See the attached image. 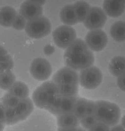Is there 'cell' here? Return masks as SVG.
<instances>
[{
    "instance_id": "cell-13",
    "label": "cell",
    "mask_w": 125,
    "mask_h": 131,
    "mask_svg": "<svg viewBox=\"0 0 125 131\" xmlns=\"http://www.w3.org/2000/svg\"><path fill=\"white\" fill-rule=\"evenodd\" d=\"M34 109L33 102L29 97L20 99L15 111L19 121L26 119Z\"/></svg>"
},
{
    "instance_id": "cell-2",
    "label": "cell",
    "mask_w": 125,
    "mask_h": 131,
    "mask_svg": "<svg viewBox=\"0 0 125 131\" xmlns=\"http://www.w3.org/2000/svg\"><path fill=\"white\" fill-rule=\"evenodd\" d=\"M58 95V86L53 81H46L34 91L33 101L37 107L45 109L51 100Z\"/></svg>"
},
{
    "instance_id": "cell-42",
    "label": "cell",
    "mask_w": 125,
    "mask_h": 131,
    "mask_svg": "<svg viewBox=\"0 0 125 131\" xmlns=\"http://www.w3.org/2000/svg\"><path fill=\"white\" fill-rule=\"evenodd\" d=\"M76 131H85V130H84L83 129H77V130Z\"/></svg>"
},
{
    "instance_id": "cell-9",
    "label": "cell",
    "mask_w": 125,
    "mask_h": 131,
    "mask_svg": "<svg viewBox=\"0 0 125 131\" xmlns=\"http://www.w3.org/2000/svg\"><path fill=\"white\" fill-rule=\"evenodd\" d=\"M85 42L88 49L93 51H101L106 46L108 36L101 29L91 30L85 37Z\"/></svg>"
},
{
    "instance_id": "cell-31",
    "label": "cell",
    "mask_w": 125,
    "mask_h": 131,
    "mask_svg": "<svg viewBox=\"0 0 125 131\" xmlns=\"http://www.w3.org/2000/svg\"><path fill=\"white\" fill-rule=\"evenodd\" d=\"M14 66V62L13 59L0 62V74L11 71Z\"/></svg>"
},
{
    "instance_id": "cell-41",
    "label": "cell",
    "mask_w": 125,
    "mask_h": 131,
    "mask_svg": "<svg viewBox=\"0 0 125 131\" xmlns=\"http://www.w3.org/2000/svg\"><path fill=\"white\" fill-rule=\"evenodd\" d=\"M4 128H5V124L0 122V131H3Z\"/></svg>"
},
{
    "instance_id": "cell-24",
    "label": "cell",
    "mask_w": 125,
    "mask_h": 131,
    "mask_svg": "<svg viewBox=\"0 0 125 131\" xmlns=\"http://www.w3.org/2000/svg\"><path fill=\"white\" fill-rule=\"evenodd\" d=\"M15 82V76L11 71L0 74V88L3 90H8Z\"/></svg>"
},
{
    "instance_id": "cell-5",
    "label": "cell",
    "mask_w": 125,
    "mask_h": 131,
    "mask_svg": "<svg viewBox=\"0 0 125 131\" xmlns=\"http://www.w3.org/2000/svg\"><path fill=\"white\" fill-rule=\"evenodd\" d=\"M95 61L93 52L88 50L83 53L65 56V63L73 70H83L92 66Z\"/></svg>"
},
{
    "instance_id": "cell-34",
    "label": "cell",
    "mask_w": 125,
    "mask_h": 131,
    "mask_svg": "<svg viewBox=\"0 0 125 131\" xmlns=\"http://www.w3.org/2000/svg\"><path fill=\"white\" fill-rule=\"evenodd\" d=\"M95 111V102L88 101L86 106V116H94Z\"/></svg>"
},
{
    "instance_id": "cell-27",
    "label": "cell",
    "mask_w": 125,
    "mask_h": 131,
    "mask_svg": "<svg viewBox=\"0 0 125 131\" xmlns=\"http://www.w3.org/2000/svg\"><path fill=\"white\" fill-rule=\"evenodd\" d=\"M62 97L59 96V94L54 97L51 100L49 103L48 104V106L46 107V111H49L51 113L55 115L59 114V107H60L61 101Z\"/></svg>"
},
{
    "instance_id": "cell-35",
    "label": "cell",
    "mask_w": 125,
    "mask_h": 131,
    "mask_svg": "<svg viewBox=\"0 0 125 131\" xmlns=\"http://www.w3.org/2000/svg\"><path fill=\"white\" fill-rule=\"evenodd\" d=\"M117 84L121 90L125 92V74L118 78Z\"/></svg>"
},
{
    "instance_id": "cell-26",
    "label": "cell",
    "mask_w": 125,
    "mask_h": 131,
    "mask_svg": "<svg viewBox=\"0 0 125 131\" xmlns=\"http://www.w3.org/2000/svg\"><path fill=\"white\" fill-rule=\"evenodd\" d=\"M20 99L18 97L11 94L9 92L5 94L3 97L1 98V102L6 107L15 109V107L18 106Z\"/></svg>"
},
{
    "instance_id": "cell-39",
    "label": "cell",
    "mask_w": 125,
    "mask_h": 131,
    "mask_svg": "<svg viewBox=\"0 0 125 131\" xmlns=\"http://www.w3.org/2000/svg\"><path fill=\"white\" fill-rule=\"evenodd\" d=\"M77 128H60L58 129V131H76Z\"/></svg>"
},
{
    "instance_id": "cell-21",
    "label": "cell",
    "mask_w": 125,
    "mask_h": 131,
    "mask_svg": "<svg viewBox=\"0 0 125 131\" xmlns=\"http://www.w3.org/2000/svg\"><path fill=\"white\" fill-rule=\"evenodd\" d=\"M88 50L89 49L85 41L81 39H76L68 48H66L64 56L83 53Z\"/></svg>"
},
{
    "instance_id": "cell-1",
    "label": "cell",
    "mask_w": 125,
    "mask_h": 131,
    "mask_svg": "<svg viewBox=\"0 0 125 131\" xmlns=\"http://www.w3.org/2000/svg\"><path fill=\"white\" fill-rule=\"evenodd\" d=\"M94 116L99 122L108 126H115L120 121L121 111L116 104L106 101H97L95 102Z\"/></svg>"
},
{
    "instance_id": "cell-33",
    "label": "cell",
    "mask_w": 125,
    "mask_h": 131,
    "mask_svg": "<svg viewBox=\"0 0 125 131\" xmlns=\"http://www.w3.org/2000/svg\"><path fill=\"white\" fill-rule=\"evenodd\" d=\"M12 59V58L5 48L0 45V62H5Z\"/></svg>"
},
{
    "instance_id": "cell-30",
    "label": "cell",
    "mask_w": 125,
    "mask_h": 131,
    "mask_svg": "<svg viewBox=\"0 0 125 131\" xmlns=\"http://www.w3.org/2000/svg\"><path fill=\"white\" fill-rule=\"evenodd\" d=\"M27 23L26 19L24 17L19 14H18L16 16L13 23L12 25V27L17 30H21L25 29Z\"/></svg>"
},
{
    "instance_id": "cell-28",
    "label": "cell",
    "mask_w": 125,
    "mask_h": 131,
    "mask_svg": "<svg viewBox=\"0 0 125 131\" xmlns=\"http://www.w3.org/2000/svg\"><path fill=\"white\" fill-rule=\"evenodd\" d=\"M19 122L15 109L5 107V124L13 125Z\"/></svg>"
},
{
    "instance_id": "cell-4",
    "label": "cell",
    "mask_w": 125,
    "mask_h": 131,
    "mask_svg": "<svg viewBox=\"0 0 125 131\" xmlns=\"http://www.w3.org/2000/svg\"><path fill=\"white\" fill-rule=\"evenodd\" d=\"M103 80L100 69L95 66H91L81 70L79 75V83L86 89H94L98 88Z\"/></svg>"
},
{
    "instance_id": "cell-20",
    "label": "cell",
    "mask_w": 125,
    "mask_h": 131,
    "mask_svg": "<svg viewBox=\"0 0 125 131\" xmlns=\"http://www.w3.org/2000/svg\"><path fill=\"white\" fill-rule=\"evenodd\" d=\"M110 33L112 38L117 42L125 41V22L117 21L111 26Z\"/></svg>"
},
{
    "instance_id": "cell-8",
    "label": "cell",
    "mask_w": 125,
    "mask_h": 131,
    "mask_svg": "<svg viewBox=\"0 0 125 131\" xmlns=\"http://www.w3.org/2000/svg\"><path fill=\"white\" fill-rule=\"evenodd\" d=\"M107 16L101 8L99 7H91L87 17L84 21L86 28L90 30L100 29L106 23Z\"/></svg>"
},
{
    "instance_id": "cell-6",
    "label": "cell",
    "mask_w": 125,
    "mask_h": 131,
    "mask_svg": "<svg viewBox=\"0 0 125 131\" xmlns=\"http://www.w3.org/2000/svg\"><path fill=\"white\" fill-rule=\"evenodd\" d=\"M53 38L57 46L66 49L76 39V32L73 27L62 25L53 31Z\"/></svg>"
},
{
    "instance_id": "cell-17",
    "label": "cell",
    "mask_w": 125,
    "mask_h": 131,
    "mask_svg": "<svg viewBox=\"0 0 125 131\" xmlns=\"http://www.w3.org/2000/svg\"><path fill=\"white\" fill-rule=\"evenodd\" d=\"M109 71L112 75L120 77L125 74V58L116 56L113 58L109 62Z\"/></svg>"
},
{
    "instance_id": "cell-29",
    "label": "cell",
    "mask_w": 125,
    "mask_h": 131,
    "mask_svg": "<svg viewBox=\"0 0 125 131\" xmlns=\"http://www.w3.org/2000/svg\"><path fill=\"white\" fill-rule=\"evenodd\" d=\"M79 121L83 127L88 130L93 127L96 122H98L95 116H86Z\"/></svg>"
},
{
    "instance_id": "cell-7",
    "label": "cell",
    "mask_w": 125,
    "mask_h": 131,
    "mask_svg": "<svg viewBox=\"0 0 125 131\" xmlns=\"http://www.w3.org/2000/svg\"><path fill=\"white\" fill-rule=\"evenodd\" d=\"M30 72L31 76L36 80L46 81L51 74V66L44 58H36L31 64Z\"/></svg>"
},
{
    "instance_id": "cell-19",
    "label": "cell",
    "mask_w": 125,
    "mask_h": 131,
    "mask_svg": "<svg viewBox=\"0 0 125 131\" xmlns=\"http://www.w3.org/2000/svg\"><path fill=\"white\" fill-rule=\"evenodd\" d=\"M73 8L79 23H83L90 10V5L86 1H77L74 3Z\"/></svg>"
},
{
    "instance_id": "cell-11",
    "label": "cell",
    "mask_w": 125,
    "mask_h": 131,
    "mask_svg": "<svg viewBox=\"0 0 125 131\" xmlns=\"http://www.w3.org/2000/svg\"><path fill=\"white\" fill-rule=\"evenodd\" d=\"M43 12L42 6L38 5L35 1H26L21 4L19 14L26 20H31L41 16Z\"/></svg>"
},
{
    "instance_id": "cell-40",
    "label": "cell",
    "mask_w": 125,
    "mask_h": 131,
    "mask_svg": "<svg viewBox=\"0 0 125 131\" xmlns=\"http://www.w3.org/2000/svg\"><path fill=\"white\" fill-rule=\"evenodd\" d=\"M121 126L123 127V128L125 129V115L121 119Z\"/></svg>"
},
{
    "instance_id": "cell-37",
    "label": "cell",
    "mask_w": 125,
    "mask_h": 131,
    "mask_svg": "<svg viewBox=\"0 0 125 131\" xmlns=\"http://www.w3.org/2000/svg\"><path fill=\"white\" fill-rule=\"evenodd\" d=\"M44 52L46 55H51L55 52V48L51 45H48L44 48Z\"/></svg>"
},
{
    "instance_id": "cell-15",
    "label": "cell",
    "mask_w": 125,
    "mask_h": 131,
    "mask_svg": "<svg viewBox=\"0 0 125 131\" xmlns=\"http://www.w3.org/2000/svg\"><path fill=\"white\" fill-rule=\"evenodd\" d=\"M57 122L60 128H77L79 120L73 112H69L58 115Z\"/></svg>"
},
{
    "instance_id": "cell-25",
    "label": "cell",
    "mask_w": 125,
    "mask_h": 131,
    "mask_svg": "<svg viewBox=\"0 0 125 131\" xmlns=\"http://www.w3.org/2000/svg\"><path fill=\"white\" fill-rule=\"evenodd\" d=\"M77 99V97H62L59 114L73 112L74 106Z\"/></svg>"
},
{
    "instance_id": "cell-18",
    "label": "cell",
    "mask_w": 125,
    "mask_h": 131,
    "mask_svg": "<svg viewBox=\"0 0 125 131\" xmlns=\"http://www.w3.org/2000/svg\"><path fill=\"white\" fill-rule=\"evenodd\" d=\"M8 92L19 99H25L29 96V89L28 86L21 81H16L8 89Z\"/></svg>"
},
{
    "instance_id": "cell-3",
    "label": "cell",
    "mask_w": 125,
    "mask_h": 131,
    "mask_svg": "<svg viewBox=\"0 0 125 131\" xmlns=\"http://www.w3.org/2000/svg\"><path fill=\"white\" fill-rule=\"evenodd\" d=\"M25 29L28 36L33 39H39L51 32V24L48 18L41 16L27 21Z\"/></svg>"
},
{
    "instance_id": "cell-32",
    "label": "cell",
    "mask_w": 125,
    "mask_h": 131,
    "mask_svg": "<svg viewBox=\"0 0 125 131\" xmlns=\"http://www.w3.org/2000/svg\"><path fill=\"white\" fill-rule=\"evenodd\" d=\"M89 131H110L109 126L102 122H97Z\"/></svg>"
},
{
    "instance_id": "cell-38",
    "label": "cell",
    "mask_w": 125,
    "mask_h": 131,
    "mask_svg": "<svg viewBox=\"0 0 125 131\" xmlns=\"http://www.w3.org/2000/svg\"><path fill=\"white\" fill-rule=\"evenodd\" d=\"M110 131H125V129L121 125H118V126H114Z\"/></svg>"
},
{
    "instance_id": "cell-10",
    "label": "cell",
    "mask_w": 125,
    "mask_h": 131,
    "mask_svg": "<svg viewBox=\"0 0 125 131\" xmlns=\"http://www.w3.org/2000/svg\"><path fill=\"white\" fill-rule=\"evenodd\" d=\"M53 81L57 85L71 84L78 86L79 84V75L75 70L68 67H64L54 75Z\"/></svg>"
},
{
    "instance_id": "cell-16",
    "label": "cell",
    "mask_w": 125,
    "mask_h": 131,
    "mask_svg": "<svg viewBox=\"0 0 125 131\" xmlns=\"http://www.w3.org/2000/svg\"><path fill=\"white\" fill-rule=\"evenodd\" d=\"M59 16L61 20L66 26H71L78 23L73 5H68L63 7L60 11Z\"/></svg>"
},
{
    "instance_id": "cell-12",
    "label": "cell",
    "mask_w": 125,
    "mask_h": 131,
    "mask_svg": "<svg viewBox=\"0 0 125 131\" xmlns=\"http://www.w3.org/2000/svg\"><path fill=\"white\" fill-rule=\"evenodd\" d=\"M103 11L106 15L112 18L120 16L125 11L124 0H108L103 3Z\"/></svg>"
},
{
    "instance_id": "cell-22",
    "label": "cell",
    "mask_w": 125,
    "mask_h": 131,
    "mask_svg": "<svg viewBox=\"0 0 125 131\" xmlns=\"http://www.w3.org/2000/svg\"><path fill=\"white\" fill-rule=\"evenodd\" d=\"M87 99L85 98H78L74 106L73 113L79 121L86 116V106Z\"/></svg>"
},
{
    "instance_id": "cell-36",
    "label": "cell",
    "mask_w": 125,
    "mask_h": 131,
    "mask_svg": "<svg viewBox=\"0 0 125 131\" xmlns=\"http://www.w3.org/2000/svg\"><path fill=\"white\" fill-rule=\"evenodd\" d=\"M0 122L5 124V106L0 102Z\"/></svg>"
},
{
    "instance_id": "cell-23",
    "label": "cell",
    "mask_w": 125,
    "mask_h": 131,
    "mask_svg": "<svg viewBox=\"0 0 125 131\" xmlns=\"http://www.w3.org/2000/svg\"><path fill=\"white\" fill-rule=\"evenodd\" d=\"M58 94L62 97H77L78 92V86L71 84L57 85Z\"/></svg>"
},
{
    "instance_id": "cell-14",
    "label": "cell",
    "mask_w": 125,
    "mask_h": 131,
    "mask_svg": "<svg viewBox=\"0 0 125 131\" xmlns=\"http://www.w3.org/2000/svg\"><path fill=\"white\" fill-rule=\"evenodd\" d=\"M16 11L11 6H3L0 8V25L4 27L12 26L16 16Z\"/></svg>"
}]
</instances>
